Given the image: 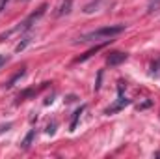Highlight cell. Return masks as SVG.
Listing matches in <instances>:
<instances>
[{
  "label": "cell",
  "mask_w": 160,
  "mask_h": 159,
  "mask_svg": "<svg viewBox=\"0 0 160 159\" xmlns=\"http://www.w3.org/2000/svg\"><path fill=\"white\" fill-rule=\"evenodd\" d=\"M121 32H125V25H110V26H102L97 28L93 32H88L84 36H80L78 41L88 43V41H112V38L119 36Z\"/></svg>",
  "instance_id": "1"
},
{
  "label": "cell",
  "mask_w": 160,
  "mask_h": 159,
  "mask_svg": "<svg viewBox=\"0 0 160 159\" xmlns=\"http://www.w3.org/2000/svg\"><path fill=\"white\" fill-rule=\"evenodd\" d=\"M128 103H130V101L123 96V82H119V88H118V101H116L112 107H108L104 112H106V114H114V112H118V111H121V109H125Z\"/></svg>",
  "instance_id": "2"
},
{
  "label": "cell",
  "mask_w": 160,
  "mask_h": 159,
  "mask_svg": "<svg viewBox=\"0 0 160 159\" xmlns=\"http://www.w3.org/2000/svg\"><path fill=\"white\" fill-rule=\"evenodd\" d=\"M45 9H47V4H43V6H41L38 11H34V13H32V15H30V17H28V19H26V21H24V23L19 26V28H15L13 32H26L28 28H32V25H34L38 19H39L43 13H45Z\"/></svg>",
  "instance_id": "3"
},
{
  "label": "cell",
  "mask_w": 160,
  "mask_h": 159,
  "mask_svg": "<svg viewBox=\"0 0 160 159\" xmlns=\"http://www.w3.org/2000/svg\"><path fill=\"white\" fill-rule=\"evenodd\" d=\"M127 58H128V54H127V52H119V51H116V52H112V54L106 58V64L114 68V66H119V64H123Z\"/></svg>",
  "instance_id": "4"
},
{
  "label": "cell",
  "mask_w": 160,
  "mask_h": 159,
  "mask_svg": "<svg viewBox=\"0 0 160 159\" xmlns=\"http://www.w3.org/2000/svg\"><path fill=\"white\" fill-rule=\"evenodd\" d=\"M108 43H110V41H102V43H99V45H95V47H93V49H89V51H88L86 54H82V56H80V58L77 60V62H84V60H88L89 56H93L95 52H99V51H101V49H102L104 45H108Z\"/></svg>",
  "instance_id": "5"
},
{
  "label": "cell",
  "mask_w": 160,
  "mask_h": 159,
  "mask_svg": "<svg viewBox=\"0 0 160 159\" xmlns=\"http://www.w3.org/2000/svg\"><path fill=\"white\" fill-rule=\"evenodd\" d=\"M86 111V107H80V109H77L75 111V114H73V120H71V125H69V131H75L77 129V123H78L80 116H82V112Z\"/></svg>",
  "instance_id": "6"
},
{
  "label": "cell",
  "mask_w": 160,
  "mask_h": 159,
  "mask_svg": "<svg viewBox=\"0 0 160 159\" xmlns=\"http://www.w3.org/2000/svg\"><path fill=\"white\" fill-rule=\"evenodd\" d=\"M71 6H73V0H63L62 6H60V11H58V17H63L71 11Z\"/></svg>",
  "instance_id": "7"
},
{
  "label": "cell",
  "mask_w": 160,
  "mask_h": 159,
  "mask_svg": "<svg viewBox=\"0 0 160 159\" xmlns=\"http://www.w3.org/2000/svg\"><path fill=\"white\" fill-rule=\"evenodd\" d=\"M34 137H36V129H32V131H30V133H28V135L24 137V140L21 142L24 150H26V148H30V144H32V140H34Z\"/></svg>",
  "instance_id": "8"
},
{
  "label": "cell",
  "mask_w": 160,
  "mask_h": 159,
  "mask_svg": "<svg viewBox=\"0 0 160 159\" xmlns=\"http://www.w3.org/2000/svg\"><path fill=\"white\" fill-rule=\"evenodd\" d=\"M101 6V0H95V2H91V4H88V6H84V13H93V11H97V8Z\"/></svg>",
  "instance_id": "9"
},
{
  "label": "cell",
  "mask_w": 160,
  "mask_h": 159,
  "mask_svg": "<svg viewBox=\"0 0 160 159\" xmlns=\"http://www.w3.org/2000/svg\"><path fill=\"white\" fill-rule=\"evenodd\" d=\"M24 73H26V71H24V69H21V71H19V73H17V75H15V77H13V79L9 80V82H8V88H11V86H13V84H15V80H17V79H21V77H22V75H24Z\"/></svg>",
  "instance_id": "10"
},
{
  "label": "cell",
  "mask_w": 160,
  "mask_h": 159,
  "mask_svg": "<svg viewBox=\"0 0 160 159\" xmlns=\"http://www.w3.org/2000/svg\"><path fill=\"white\" fill-rule=\"evenodd\" d=\"M45 131H47V135H54V133H56V122H50Z\"/></svg>",
  "instance_id": "11"
},
{
  "label": "cell",
  "mask_w": 160,
  "mask_h": 159,
  "mask_svg": "<svg viewBox=\"0 0 160 159\" xmlns=\"http://www.w3.org/2000/svg\"><path fill=\"white\" fill-rule=\"evenodd\" d=\"M158 4H160V0H151V4H149V11H153L155 8H158Z\"/></svg>",
  "instance_id": "12"
},
{
  "label": "cell",
  "mask_w": 160,
  "mask_h": 159,
  "mask_svg": "<svg viewBox=\"0 0 160 159\" xmlns=\"http://www.w3.org/2000/svg\"><path fill=\"white\" fill-rule=\"evenodd\" d=\"M8 2H9V0H0V13L6 9V4H8Z\"/></svg>",
  "instance_id": "13"
},
{
  "label": "cell",
  "mask_w": 160,
  "mask_h": 159,
  "mask_svg": "<svg viewBox=\"0 0 160 159\" xmlns=\"http://www.w3.org/2000/svg\"><path fill=\"white\" fill-rule=\"evenodd\" d=\"M158 68H160V60L157 62V64H153V66H151V73H155V71H157Z\"/></svg>",
  "instance_id": "14"
},
{
  "label": "cell",
  "mask_w": 160,
  "mask_h": 159,
  "mask_svg": "<svg viewBox=\"0 0 160 159\" xmlns=\"http://www.w3.org/2000/svg\"><path fill=\"white\" fill-rule=\"evenodd\" d=\"M6 62H8V56H4V54H0V68H2V66H4Z\"/></svg>",
  "instance_id": "15"
},
{
  "label": "cell",
  "mask_w": 160,
  "mask_h": 159,
  "mask_svg": "<svg viewBox=\"0 0 160 159\" xmlns=\"http://www.w3.org/2000/svg\"><path fill=\"white\" fill-rule=\"evenodd\" d=\"M149 105H151V101H145V103H143V105H140V107H138V109H147V107H149Z\"/></svg>",
  "instance_id": "16"
},
{
  "label": "cell",
  "mask_w": 160,
  "mask_h": 159,
  "mask_svg": "<svg viewBox=\"0 0 160 159\" xmlns=\"http://www.w3.org/2000/svg\"><path fill=\"white\" fill-rule=\"evenodd\" d=\"M155 156H157V157H160V152H157V154H155Z\"/></svg>",
  "instance_id": "17"
},
{
  "label": "cell",
  "mask_w": 160,
  "mask_h": 159,
  "mask_svg": "<svg viewBox=\"0 0 160 159\" xmlns=\"http://www.w3.org/2000/svg\"><path fill=\"white\" fill-rule=\"evenodd\" d=\"M22 2H28V0H22Z\"/></svg>",
  "instance_id": "18"
}]
</instances>
